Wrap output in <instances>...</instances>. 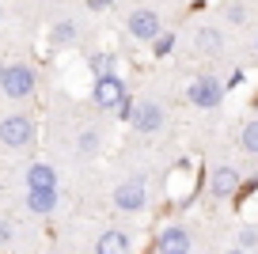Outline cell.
Listing matches in <instances>:
<instances>
[{
    "mask_svg": "<svg viewBox=\"0 0 258 254\" xmlns=\"http://www.w3.org/2000/svg\"><path fill=\"white\" fill-rule=\"evenodd\" d=\"M0 141L8 144V148H27L34 144V121L27 114H12V118L0 121Z\"/></svg>",
    "mask_w": 258,
    "mask_h": 254,
    "instance_id": "7a4b0ae2",
    "label": "cell"
},
{
    "mask_svg": "<svg viewBox=\"0 0 258 254\" xmlns=\"http://www.w3.org/2000/svg\"><path fill=\"white\" fill-rule=\"evenodd\" d=\"M163 106L160 103H133V114H129V125L137 129V133H156L163 129Z\"/></svg>",
    "mask_w": 258,
    "mask_h": 254,
    "instance_id": "5b68a950",
    "label": "cell"
},
{
    "mask_svg": "<svg viewBox=\"0 0 258 254\" xmlns=\"http://www.w3.org/2000/svg\"><path fill=\"white\" fill-rule=\"evenodd\" d=\"M0 72H4V65H0Z\"/></svg>",
    "mask_w": 258,
    "mask_h": 254,
    "instance_id": "603a6c76",
    "label": "cell"
},
{
    "mask_svg": "<svg viewBox=\"0 0 258 254\" xmlns=\"http://www.w3.org/2000/svg\"><path fill=\"white\" fill-rule=\"evenodd\" d=\"M129 34H133V38H141V42H152L156 34L163 31V19L156 16V12H148V8H141V12H133V16H129Z\"/></svg>",
    "mask_w": 258,
    "mask_h": 254,
    "instance_id": "52a82bcc",
    "label": "cell"
},
{
    "mask_svg": "<svg viewBox=\"0 0 258 254\" xmlns=\"http://www.w3.org/2000/svg\"><path fill=\"white\" fill-rule=\"evenodd\" d=\"M114 205H118L121 213H137V209H145L148 205L145 178H129V182H121L118 190H114Z\"/></svg>",
    "mask_w": 258,
    "mask_h": 254,
    "instance_id": "8992f818",
    "label": "cell"
},
{
    "mask_svg": "<svg viewBox=\"0 0 258 254\" xmlns=\"http://www.w3.org/2000/svg\"><path fill=\"white\" fill-rule=\"evenodd\" d=\"M194 42H198V53H202V57H217L220 49H224V38H220L217 27H202Z\"/></svg>",
    "mask_w": 258,
    "mask_h": 254,
    "instance_id": "7c38bea8",
    "label": "cell"
},
{
    "mask_svg": "<svg viewBox=\"0 0 258 254\" xmlns=\"http://www.w3.org/2000/svg\"><path fill=\"white\" fill-rule=\"evenodd\" d=\"M228 19H232V23H243V19H247V12L235 4V8H228Z\"/></svg>",
    "mask_w": 258,
    "mask_h": 254,
    "instance_id": "44dd1931",
    "label": "cell"
},
{
    "mask_svg": "<svg viewBox=\"0 0 258 254\" xmlns=\"http://www.w3.org/2000/svg\"><path fill=\"white\" fill-rule=\"evenodd\" d=\"M235 246H239V250H258V228H243L239 239H235Z\"/></svg>",
    "mask_w": 258,
    "mask_h": 254,
    "instance_id": "9a60e30c",
    "label": "cell"
},
{
    "mask_svg": "<svg viewBox=\"0 0 258 254\" xmlns=\"http://www.w3.org/2000/svg\"><path fill=\"white\" fill-rule=\"evenodd\" d=\"M171 49H175V34H171V31H160V34L152 38V53H156V57H167Z\"/></svg>",
    "mask_w": 258,
    "mask_h": 254,
    "instance_id": "5bb4252c",
    "label": "cell"
},
{
    "mask_svg": "<svg viewBox=\"0 0 258 254\" xmlns=\"http://www.w3.org/2000/svg\"><path fill=\"white\" fill-rule=\"evenodd\" d=\"M110 4H114V0H88L91 12H103V8H110Z\"/></svg>",
    "mask_w": 258,
    "mask_h": 254,
    "instance_id": "7402d4cb",
    "label": "cell"
},
{
    "mask_svg": "<svg viewBox=\"0 0 258 254\" xmlns=\"http://www.w3.org/2000/svg\"><path fill=\"white\" fill-rule=\"evenodd\" d=\"M73 38H76L73 19H64V23H57V27H53V42H73Z\"/></svg>",
    "mask_w": 258,
    "mask_h": 254,
    "instance_id": "e0dca14e",
    "label": "cell"
},
{
    "mask_svg": "<svg viewBox=\"0 0 258 254\" xmlns=\"http://www.w3.org/2000/svg\"><path fill=\"white\" fill-rule=\"evenodd\" d=\"M27 209L38 216L57 209V186H27Z\"/></svg>",
    "mask_w": 258,
    "mask_h": 254,
    "instance_id": "9c48e42d",
    "label": "cell"
},
{
    "mask_svg": "<svg viewBox=\"0 0 258 254\" xmlns=\"http://www.w3.org/2000/svg\"><path fill=\"white\" fill-rule=\"evenodd\" d=\"M8 243H12V224L0 220V246H8Z\"/></svg>",
    "mask_w": 258,
    "mask_h": 254,
    "instance_id": "ffe728a7",
    "label": "cell"
},
{
    "mask_svg": "<svg viewBox=\"0 0 258 254\" xmlns=\"http://www.w3.org/2000/svg\"><path fill=\"white\" fill-rule=\"evenodd\" d=\"M91 99H95V106H103V110H114V106L125 99V80L114 76V72H99L95 88H91Z\"/></svg>",
    "mask_w": 258,
    "mask_h": 254,
    "instance_id": "6da1fadb",
    "label": "cell"
},
{
    "mask_svg": "<svg viewBox=\"0 0 258 254\" xmlns=\"http://www.w3.org/2000/svg\"><path fill=\"white\" fill-rule=\"evenodd\" d=\"M95 148H99V133H91V129H88V133H80V152H84V156H91Z\"/></svg>",
    "mask_w": 258,
    "mask_h": 254,
    "instance_id": "ac0fdd59",
    "label": "cell"
},
{
    "mask_svg": "<svg viewBox=\"0 0 258 254\" xmlns=\"http://www.w3.org/2000/svg\"><path fill=\"white\" fill-rule=\"evenodd\" d=\"M0 88L12 99H27L34 91V72L27 69V65H8V69L0 72Z\"/></svg>",
    "mask_w": 258,
    "mask_h": 254,
    "instance_id": "277c9868",
    "label": "cell"
},
{
    "mask_svg": "<svg viewBox=\"0 0 258 254\" xmlns=\"http://www.w3.org/2000/svg\"><path fill=\"white\" fill-rule=\"evenodd\" d=\"M27 186H57V171H53L49 163L27 167Z\"/></svg>",
    "mask_w": 258,
    "mask_h": 254,
    "instance_id": "4fadbf2b",
    "label": "cell"
},
{
    "mask_svg": "<svg viewBox=\"0 0 258 254\" xmlns=\"http://www.w3.org/2000/svg\"><path fill=\"white\" fill-rule=\"evenodd\" d=\"M243 148L258 152V121H247V125H243Z\"/></svg>",
    "mask_w": 258,
    "mask_h": 254,
    "instance_id": "2e32d148",
    "label": "cell"
},
{
    "mask_svg": "<svg viewBox=\"0 0 258 254\" xmlns=\"http://www.w3.org/2000/svg\"><path fill=\"white\" fill-rule=\"evenodd\" d=\"M95 250L99 254H125V250H133V239H129L125 231H103Z\"/></svg>",
    "mask_w": 258,
    "mask_h": 254,
    "instance_id": "30bf717a",
    "label": "cell"
},
{
    "mask_svg": "<svg viewBox=\"0 0 258 254\" xmlns=\"http://www.w3.org/2000/svg\"><path fill=\"white\" fill-rule=\"evenodd\" d=\"M209 190L217 194V198H228V194H235V190H239V171H235V167H220L217 175H213Z\"/></svg>",
    "mask_w": 258,
    "mask_h": 254,
    "instance_id": "8fae6325",
    "label": "cell"
},
{
    "mask_svg": "<svg viewBox=\"0 0 258 254\" xmlns=\"http://www.w3.org/2000/svg\"><path fill=\"white\" fill-rule=\"evenodd\" d=\"M186 99H190L194 106H202V110H213V106H220V99H224V88H220L217 76H198L186 88Z\"/></svg>",
    "mask_w": 258,
    "mask_h": 254,
    "instance_id": "3957f363",
    "label": "cell"
},
{
    "mask_svg": "<svg viewBox=\"0 0 258 254\" xmlns=\"http://www.w3.org/2000/svg\"><path fill=\"white\" fill-rule=\"evenodd\" d=\"M91 65H95L99 72H110V69H114V57H110V53H103V57H95Z\"/></svg>",
    "mask_w": 258,
    "mask_h": 254,
    "instance_id": "d6986e66",
    "label": "cell"
},
{
    "mask_svg": "<svg viewBox=\"0 0 258 254\" xmlns=\"http://www.w3.org/2000/svg\"><path fill=\"white\" fill-rule=\"evenodd\" d=\"M190 246H194V239H190L186 228H167V231L156 235V250L160 254H186Z\"/></svg>",
    "mask_w": 258,
    "mask_h": 254,
    "instance_id": "ba28073f",
    "label": "cell"
}]
</instances>
